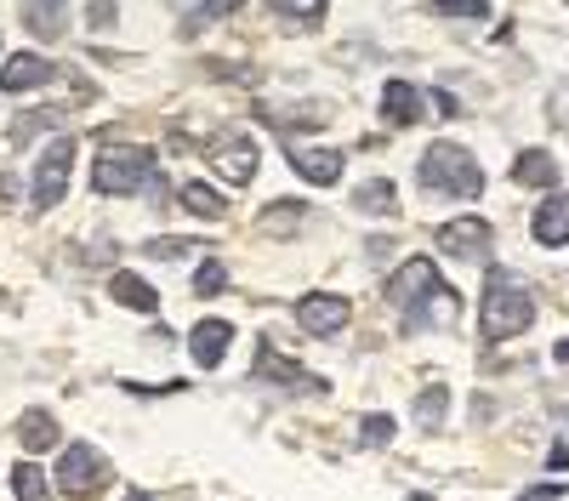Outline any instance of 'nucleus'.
Returning <instances> with one entry per match:
<instances>
[{
	"instance_id": "nucleus-1",
	"label": "nucleus",
	"mask_w": 569,
	"mask_h": 501,
	"mask_svg": "<svg viewBox=\"0 0 569 501\" xmlns=\"http://www.w3.org/2000/svg\"><path fill=\"white\" fill-rule=\"evenodd\" d=\"M388 302L405 313V325L421 331V325H450V319L461 313L456 291L439 280V268L433 257H410L393 268V280H388Z\"/></svg>"
},
{
	"instance_id": "nucleus-2",
	"label": "nucleus",
	"mask_w": 569,
	"mask_h": 501,
	"mask_svg": "<svg viewBox=\"0 0 569 501\" xmlns=\"http://www.w3.org/2000/svg\"><path fill=\"white\" fill-rule=\"evenodd\" d=\"M530 325H536L530 285L518 280V273H507V268H490L485 297H479V337L485 342H512V337H525Z\"/></svg>"
},
{
	"instance_id": "nucleus-3",
	"label": "nucleus",
	"mask_w": 569,
	"mask_h": 501,
	"mask_svg": "<svg viewBox=\"0 0 569 501\" xmlns=\"http://www.w3.org/2000/svg\"><path fill=\"white\" fill-rule=\"evenodd\" d=\"M416 182L427 194H450V200H479L485 194V166L472 160L461 143H433L416 166Z\"/></svg>"
},
{
	"instance_id": "nucleus-4",
	"label": "nucleus",
	"mask_w": 569,
	"mask_h": 501,
	"mask_svg": "<svg viewBox=\"0 0 569 501\" xmlns=\"http://www.w3.org/2000/svg\"><path fill=\"white\" fill-rule=\"evenodd\" d=\"M142 182H154V149L109 143L91 160V194H137Z\"/></svg>"
},
{
	"instance_id": "nucleus-5",
	"label": "nucleus",
	"mask_w": 569,
	"mask_h": 501,
	"mask_svg": "<svg viewBox=\"0 0 569 501\" xmlns=\"http://www.w3.org/2000/svg\"><path fill=\"white\" fill-rule=\"evenodd\" d=\"M52 484H58L63 495H74V501H91V495H103V490L114 484V468H109V455H103L98 444H63Z\"/></svg>"
},
{
	"instance_id": "nucleus-6",
	"label": "nucleus",
	"mask_w": 569,
	"mask_h": 501,
	"mask_svg": "<svg viewBox=\"0 0 569 501\" xmlns=\"http://www.w3.org/2000/svg\"><path fill=\"white\" fill-rule=\"evenodd\" d=\"M69 171H74V137H52L34 160V211H52L69 194Z\"/></svg>"
},
{
	"instance_id": "nucleus-7",
	"label": "nucleus",
	"mask_w": 569,
	"mask_h": 501,
	"mask_svg": "<svg viewBox=\"0 0 569 501\" xmlns=\"http://www.w3.org/2000/svg\"><path fill=\"white\" fill-rule=\"evenodd\" d=\"M348 319H353V302L337 297V291L297 297V325H302L308 337H337V331H348Z\"/></svg>"
},
{
	"instance_id": "nucleus-8",
	"label": "nucleus",
	"mask_w": 569,
	"mask_h": 501,
	"mask_svg": "<svg viewBox=\"0 0 569 501\" xmlns=\"http://www.w3.org/2000/svg\"><path fill=\"white\" fill-rule=\"evenodd\" d=\"M433 246H439L445 257H490L496 234H490L485 217H450V222H439Z\"/></svg>"
},
{
	"instance_id": "nucleus-9",
	"label": "nucleus",
	"mask_w": 569,
	"mask_h": 501,
	"mask_svg": "<svg viewBox=\"0 0 569 501\" xmlns=\"http://www.w3.org/2000/svg\"><path fill=\"white\" fill-rule=\"evenodd\" d=\"M211 160H217V171L233 182V189H246V182L257 177V143L246 131H222L211 143Z\"/></svg>"
},
{
	"instance_id": "nucleus-10",
	"label": "nucleus",
	"mask_w": 569,
	"mask_h": 501,
	"mask_svg": "<svg viewBox=\"0 0 569 501\" xmlns=\"http://www.w3.org/2000/svg\"><path fill=\"white\" fill-rule=\"evenodd\" d=\"M257 382H291V393H325L330 388L325 377H313V371H302V364H291L284 353H273V342L257 348Z\"/></svg>"
},
{
	"instance_id": "nucleus-11",
	"label": "nucleus",
	"mask_w": 569,
	"mask_h": 501,
	"mask_svg": "<svg viewBox=\"0 0 569 501\" xmlns=\"http://www.w3.org/2000/svg\"><path fill=\"white\" fill-rule=\"evenodd\" d=\"M228 342H233V325H228V319H200V325L188 331V353H194L200 371H217V364L228 359Z\"/></svg>"
},
{
	"instance_id": "nucleus-12",
	"label": "nucleus",
	"mask_w": 569,
	"mask_h": 501,
	"mask_svg": "<svg viewBox=\"0 0 569 501\" xmlns=\"http://www.w3.org/2000/svg\"><path fill=\"white\" fill-rule=\"evenodd\" d=\"M530 234H536V246H569V194H558V189H552V194L536 206Z\"/></svg>"
},
{
	"instance_id": "nucleus-13",
	"label": "nucleus",
	"mask_w": 569,
	"mask_h": 501,
	"mask_svg": "<svg viewBox=\"0 0 569 501\" xmlns=\"http://www.w3.org/2000/svg\"><path fill=\"white\" fill-rule=\"evenodd\" d=\"M427 109V91H416L410 80H388L382 86V120L388 126H416Z\"/></svg>"
},
{
	"instance_id": "nucleus-14",
	"label": "nucleus",
	"mask_w": 569,
	"mask_h": 501,
	"mask_svg": "<svg viewBox=\"0 0 569 501\" xmlns=\"http://www.w3.org/2000/svg\"><path fill=\"white\" fill-rule=\"evenodd\" d=\"M291 171L313 189H330V182H342V154L337 149H297L291 154Z\"/></svg>"
},
{
	"instance_id": "nucleus-15",
	"label": "nucleus",
	"mask_w": 569,
	"mask_h": 501,
	"mask_svg": "<svg viewBox=\"0 0 569 501\" xmlns=\"http://www.w3.org/2000/svg\"><path fill=\"white\" fill-rule=\"evenodd\" d=\"M46 80H52V63H46L40 52H18V58L0 63V91H34Z\"/></svg>"
},
{
	"instance_id": "nucleus-16",
	"label": "nucleus",
	"mask_w": 569,
	"mask_h": 501,
	"mask_svg": "<svg viewBox=\"0 0 569 501\" xmlns=\"http://www.w3.org/2000/svg\"><path fill=\"white\" fill-rule=\"evenodd\" d=\"M12 433H18V444H23L29 455H40V450H52V444L63 439L58 417H52V410H40V404H34V410H23V417H18V428H12Z\"/></svg>"
},
{
	"instance_id": "nucleus-17",
	"label": "nucleus",
	"mask_w": 569,
	"mask_h": 501,
	"mask_svg": "<svg viewBox=\"0 0 569 501\" xmlns=\"http://www.w3.org/2000/svg\"><path fill=\"white\" fill-rule=\"evenodd\" d=\"M109 297H114L120 308H131V313H154V308H160L154 285L142 280V273H131V268H114V273H109Z\"/></svg>"
},
{
	"instance_id": "nucleus-18",
	"label": "nucleus",
	"mask_w": 569,
	"mask_h": 501,
	"mask_svg": "<svg viewBox=\"0 0 569 501\" xmlns=\"http://www.w3.org/2000/svg\"><path fill=\"white\" fill-rule=\"evenodd\" d=\"M512 182H518V189H558V160L547 154V149H525V154H518L512 160Z\"/></svg>"
},
{
	"instance_id": "nucleus-19",
	"label": "nucleus",
	"mask_w": 569,
	"mask_h": 501,
	"mask_svg": "<svg viewBox=\"0 0 569 501\" xmlns=\"http://www.w3.org/2000/svg\"><path fill=\"white\" fill-rule=\"evenodd\" d=\"M177 206H182L188 217H200V222H217V217L228 211V200L211 189V182H182V189H177Z\"/></svg>"
},
{
	"instance_id": "nucleus-20",
	"label": "nucleus",
	"mask_w": 569,
	"mask_h": 501,
	"mask_svg": "<svg viewBox=\"0 0 569 501\" xmlns=\"http://www.w3.org/2000/svg\"><path fill=\"white\" fill-rule=\"evenodd\" d=\"M7 479H12V495L18 501H52V473H46L40 462H18Z\"/></svg>"
},
{
	"instance_id": "nucleus-21",
	"label": "nucleus",
	"mask_w": 569,
	"mask_h": 501,
	"mask_svg": "<svg viewBox=\"0 0 569 501\" xmlns=\"http://www.w3.org/2000/svg\"><path fill=\"white\" fill-rule=\"evenodd\" d=\"M445 417H450V388H439V382L421 388V393H416V428H421V433H439Z\"/></svg>"
},
{
	"instance_id": "nucleus-22",
	"label": "nucleus",
	"mask_w": 569,
	"mask_h": 501,
	"mask_svg": "<svg viewBox=\"0 0 569 501\" xmlns=\"http://www.w3.org/2000/svg\"><path fill=\"white\" fill-rule=\"evenodd\" d=\"M393 200H399V194H393L388 177H370V182H359V189H353V206H359L365 217H393V211H399Z\"/></svg>"
},
{
	"instance_id": "nucleus-23",
	"label": "nucleus",
	"mask_w": 569,
	"mask_h": 501,
	"mask_svg": "<svg viewBox=\"0 0 569 501\" xmlns=\"http://www.w3.org/2000/svg\"><path fill=\"white\" fill-rule=\"evenodd\" d=\"M297 222H302V200H273V206L257 217V228H262V234H291Z\"/></svg>"
},
{
	"instance_id": "nucleus-24",
	"label": "nucleus",
	"mask_w": 569,
	"mask_h": 501,
	"mask_svg": "<svg viewBox=\"0 0 569 501\" xmlns=\"http://www.w3.org/2000/svg\"><path fill=\"white\" fill-rule=\"evenodd\" d=\"M23 18H29V29H34L40 40H58V34H63V7H58V0H34Z\"/></svg>"
},
{
	"instance_id": "nucleus-25",
	"label": "nucleus",
	"mask_w": 569,
	"mask_h": 501,
	"mask_svg": "<svg viewBox=\"0 0 569 501\" xmlns=\"http://www.w3.org/2000/svg\"><path fill=\"white\" fill-rule=\"evenodd\" d=\"M52 126H58V109H29V114H23V120L7 131V143H12V149H23L34 131H52Z\"/></svg>"
},
{
	"instance_id": "nucleus-26",
	"label": "nucleus",
	"mask_w": 569,
	"mask_h": 501,
	"mask_svg": "<svg viewBox=\"0 0 569 501\" xmlns=\"http://www.w3.org/2000/svg\"><path fill=\"white\" fill-rule=\"evenodd\" d=\"M222 285H228V262L222 257H206L194 268V297H222Z\"/></svg>"
},
{
	"instance_id": "nucleus-27",
	"label": "nucleus",
	"mask_w": 569,
	"mask_h": 501,
	"mask_svg": "<svg viewBox=\"0 0 569 501\" xmlns=\"http://www.w3.org/2000/svg\"><path fill=\"white\" fill-rule=\"evenodd\" d=\"M359 444H370V450H388L393 444V417H388V410H376V417L359 422Z\"/></svg>"
},
{
	"instance_id": "nucleus-28",
	"label": "nucleus",
	"mask_w": 569,
	"mask_h": 501,
	"mask_svg": "<svg viewBox=\"0 0 569 501\" xmlns=\"http://www.w3.org/2000/svg\"><path fill=\"white\" fill-rule=\"evenodd\" d=\"M273 12H284V18H297V23H319L325 18V0H268Z\"/></svg>"
},
{
	"instance_id": "nucleus-29",
	"label": "nucleus",
	"mask_w": 569,
	"mask_h": 501,
	"mask_svg": "<svg viewBox=\"0 0 569 501\" xmlns=\"http://www.w3.org/2000/svg\"><path fill=\"white\" fill-rule=\"evenodd\" d=\"M439 18H490V0H433Z\"/></svg>"
},
{
	"instance_id": "nucleus-30",
	"label": "nucleus",
	"mask_w": 569,
	"mask_h": 501,
	"mask_svg": "<svg viewBox=\"0 0 569 501\" xmlns=\"http://www.w3.org/2000/svg\"><path fill=\"white\" fill-rule=\"evenodd\" d=\"M142 251H149V257H160V262H177L182 251H206V246H194V240H149V246H142Z\"/></svg>"
},
{
	"instance_id": "nucleus-31",
	"label": "nucleus",
	"mask_w": 569,
	"mask_h": 501,
	"mask_svg": "<svg viewBox=\"0 0 569 501\" xmlns=\"http://www.w3.org/2000/svg\"><path fill=\"white\" fill-rule=\"evenodd\" d=\"M240 7H246V0H206L188 29H206V23H217V18H228V12H240Z\"/></svg>"
},
{
	"instance_id": "nucleus-32",
	"label": "nucleus",
	"mask_w": 569,
	"mask_h": 501,
	"mask_svg": "<svg viewBox=\"0 0 569 501\" xmlns=\"http://www.w3.org/2000/svg\"><path fill=\"white\" fill-rule=\"evenodd\" d=\"M86 23H91V29H109V23H114V0H91Z\"/></svg>"
},
{
	"instance_id": "nucleus-33",
	"label": "nucleus",
	"mask_w": 569,
	"mask_h": 501,
	"mask_svg": "<svg viewBox=\"0 0 569 501\" xmlns=\"http://www.w3.org/2000/svg\"><path fill=\"white\" fill-rule=\"evenodd\" d=\"M563 495V484L552 479V484H536V490H525V495H518V501H558Z\"/></svg>"
},
{
	"instance_id": "nucleus-34",
	"label": "nucleus",
	"mask_w": 569,
	"mask_h": 501,
	"mask_svg": "<svg viewBox=\"0 0 569 501\" xmlns=\"http://www.w3.org/2000/svg\"><path fill=\"white\" fill-rule=\"evenodd\" d=\"M427 103L439 109V120H450V114H456V98H450V91H433V98H427Z\"/></svg>"
},
{
	"instance_id": "nucleus-35",
	"label": "nucleus",
	"mask_w": 569,
	"mask_h": 501,
	"mask_svg": "<svg viewBox=\"0 0 569 501\" xmlns=\"http://www.w3.org/2000/svg\"><path fill=\"white\" fill-rule=\"evenodd\" d=\"M0 200H7V206L18 200V177H12V171H0Z\"/></svg>"
},
{
	"instance_id": "nucleus-36",
	"label": "nucleus",
	"mask_w": 569,
	"mask_h": 501,
	"mask_svg": "<svg viewBox=\"0 0 569 501\" xmlns=\"http://www.w3.org/2000/svg\"><path fill=\"white\" fill-rule=\"evenodd\" d=\"M552 359H558L563 371H569V337H563V342H552Z\"/></svg>"
},
{
	"instance_id": "nucleus-37",
	"label": "nucleus",
	"mask_w": 569,
	"mask_h": 501,
	"mask_svg": "<svg viewBox=\"0 0 569 501\" xmlns=\"http://www.w3.org/2000/svg\"><path fill=\"white\" fill-rule=\"evenodd\" d=\"M126 501H154V495H142V490H131V495H126Z\"/></svg>"
},
{
	"instance_id": "nucleus-38",
	"label": "nucleus",
	"mask_w": 569,
	"mask_h": 501,
	"mask_svg": "<svg viewBox=\"0 0 569 501\" xmlns=\"http://www.w3.org/2000/svg\"><path fill=\"white\" fill-rule=\"evenodd\" d=\"M410 501H433V495H410Z\"/></svg>"
}]
</instances>
